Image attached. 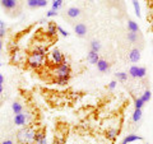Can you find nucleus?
<instances>
[{
    "label": "nucleus",
    "instance_id": "13",
    "mask_svg": "<svg viewBox=\"0 0 153 144\" xmlns=\"http://www.w3.org/2000/svg\"><path fill=\"white\" fill-rule=\"evenodd\" d=\"M87 59L91 64H93V65H97V63L100 61V55H98V52H94L92 50H89V52L87 54Z\"/></svg>",
    "mask_w": 153,
    "mask_h": 144
},
{
    "label": "nucleus",
    "instance_id": "40",
    "mask_svg": "<svg viewBox=\"0 0 153 144\" xmlns=\"http://www.w3.org/2000/svg\"><path fill=\"white\" fill-rule=\"evenodd\" d=\"M0 68H1V63H0Z\"/></svg>",
    "mask_w": 153,
    "mask_h": 144
},
{
    "label": "nucleus",
    "instance_id": "36",
    "mask_svg": "<svg viewBox=\"0 0 153 144\" xmlns=\"http://www.w3.org/2000/svg\"><path fill=\"white\" fill-rule=\"evenodd\" d=\"M52 144H63V140H57V139H56V140L52 143Z\"/></svg>",
    "mask_w": 153,
    "mask_h": 144
},
{
    "label": "nucleus",
    "instance_id": "12",
    "mask_svg": "<svg viewBox=\"0 0 153 144\" xmlns=\"http://www.w3.org/2000/svg\"><path fill=\"white\" fill-rule=\"evenodd\" d=\"M97 69L101 71V73H107V71L110 70L108 61H106L105 59H100V61L97 63Z\"/></svg>",
    "mask_w": 153,
    "mask_h": 144
},
{
    "label": "nucleus",
    "instance_id": "24",
    "mask_svg": "<svg viewBox=\"0 0 153 144\" xmlns=\"http://www.w3.org/2000/svg\"><path fill=\"white\" fill-rule=\"evenodd\" d=\"M151 97H152V92H151V91L149 89H146L144 91V93H143V96H142V99H143V102H148V101H149L151 99Z\"/></svg>",
    "mask_w": 153,
    "mask_h": 144
},
{
    "label": "nucleus",
    "instance_id": "4",
    "mask_svg": "<svg viewBox=\"0 0 153 144\" xmlns=\"http://www.w3.org/2000/svg\"><path fill=\"white\" fill-rule=\"evenodd\" d=\"M52 73H54L55 78H60V76H66V78H70V73H71L70 65L65 61V63L55 66V69H54Z\"/></svg>",
    "mask_w": 153,
    "mask_h": 144
},
{
    "label": "nucleus",
    "instance_id": "16",
    "mask_svg": "<svg viewBox=\"0 0 153 144\" xmlns=\"http://www.w3.org/2000/svg\"><path fill=\"white\" fill-rule=\"evenodd\" d=\"M57 31V26L54 24V23H49V26H47V31H46V35L49 37H55L56 36V32Z\"/></svg>",
    "mask_w": 153,
    "mask_h": 144
},
{
    "label": "nucleus",
    "instance_id": "15",
    "mask_svg": "<svg viewBox=\"0 0 153 144\" xmlns=\"http://www.w3.org/2000/svg\"><path fill=\"white\" fill-rule=\"evenodd\" d=\"M12 110H13L14 115H17V114H21V112L25 111V106H23L19 101H14L12 103Z\"/></svg>",
    "mask_w": 153,
    "mask_h": 144
},
{
    "label": "nucleus",
    "instance_id": "17",
    "mask_svg": "<svg viewBox=\"0 0 153 144\" xmlns=\"http://www.w3.org/2000/svg\"><path fill=\"white\" fill-rule=\"evenodd\" d=\"M128 30H129V32L138 33V32H139V26H138L137 22L131 21V19H129V21H128Z\"/></svg>",
    "mask_w": 153,
    "mask_h": 144
},
{
    "label": "nucleus",
    "instance_id": "41",
    "mask_svg": "<svg viewBox=\"0 0 153 144\" xmlns=\"http://www.w3.org/2000/svg\"><path fill=\"white\" fill-rule=\"evenodd\" d=\"M52 1H55V0H52Z\"/></svg>",
    "mask_w": 153,
    "mask_h": 144
},
{
    "label": "nucleus",
    "instance_id": "1",
    "mask_svg": "<svg viewBox=\"0 0 153 144\" xmlns=\"http://www.w3.org/2000/svg\"><path fill=\"white\" fill-rule=\"evenodd\" d=\"M36 129L33 125H27V126H23L22 129H19L16 134L17 143H19V144H35Z\"/></svg>",
    "mask_w": 153,
    "mask_h": 144
},
{
    "label": "nucleus",
    "instance_id": "20",
    "mask_svg": "<svg viewBox=\"0 0 153 144\" xmlns=\"http://www.w3.org/2000/svg\"><path fill=\"white\" fill-rule=\"evenodd\" d=\"M68 82H69V78H66V76H60V78L54 79V83L59 85H65V84H68Z\"/></svg>",
    "mask_w": 153,
    "mask_h": 144
},
{
    "label": "nucleus",
    "instance_id": "38",
    "mask_svg": "<svg viewBox=\"0 0 153 144\" xmlns=\"http://www.w3.org/2000/svg\"><path fill=\"white\" fill-rule=\"evenodd\" d=\"M1 50H3V40L0 38V51H1Z\"/></svg>",
    "mask_w": 153,
    "mask_h": 144
},
{
    "label": "nucleus",
    "instance_id": "5",
    "mask_svg": "<svg viewBox=\"0 0 153 144\" xmlns=\"http://www.w3.org/2000/svg\"><path fill=\"white\" fill-rule=\"evenodd\" d=\"M50 60H51V63L54 64L55 66L65 63V57L63 55V52H61L59 49H54L50 52Z\"/></svg>",
    "mask_w": 153,
    "mask_h": 144
},
{
    "label": "nucleus",
    "instance_id": "27",
    "mask_svg": "<svg viewBox=\"0 0 153 144\" xmlns=\"http://www.w3.org/2000/svg\"><path fill=\"white\" fill-rule=\"evenodd\" d=\"M128 40L133 42V44H135L138 41V33H133V32H129L128 33Z\"/></svg>",
    "mask_w": 153,
    "mask_h": 144
},
{
    "label": "nucleus",
    "instance_id": "7",
    "mask_svg": "<svg viewBox=\"0 0 153 144\" xmlns=\"http://www.w3.org/2000/svg\"><path fill=\"white\" fill-rule=\"evenodd\" d=\"M35 144H47V140H46V130H45V128H38V129H36Z\"/></svg>",
    "mask_w": 153,
    "mask_h": 144
},
{
    "label": "nucleus",
    "instance_id": "26",
    "mask_svg": "<svg viewBox=\"0 0 153 144\" xmlns=\"http://www.w3.org/2000/svg\"><path fill=\"white\" fill-rule=\"evenodd\" d=\"M117 135V130L116 129H110V130H107V138L111 139V140H114L115 138H116Z\"/></svg>",
    "mask_w": 153,
    "mask_h": 144
},
{
    "label": "nucleus",
    "instance_id": "9",
    "mask_svg": "<svg viewBox=\"0 0 153 144\" xmlns=\"http://www.w3.org/2000/svg\"><path fill=\"white\" fill-rule=\"evenodd\" d=\"M74 32L78 37H84L87 35V26L84 23H78V24L74 26Z\"/></svg>",
    "mask_w": 153,
    "mask_h": 144
},
{
    "label": "nucleus",
    "instance_id": "25",
    "mask_svg": "<svg viewBox=\"0 0 153 144\" xmlns=\"http://www.w3.org/2000/svg\"><path fill=\"white\" fill-rule=\"evenodd\" d=\"M61 5H63V0H55V1H52V10H59V9L61 8Z\"/></svg>",
    "mask_w": 153,
    "mask_h": 144
},
{
    "label": "nucleus",
    "instance_id": "21",
    "mask_svg": "<svg viewBox=\"0 0 153 144\" xmlns=\"http://www.w3.org/2000/svg\"><path fill=\"white\" fill-rule=\"evenodd\" d=\"M131 3H133V7H134V10H135V14H137V17L138 18H140V5H139V1L138 0H131Z\"/></svg>",
    "mask_w": 153,
    "mask_h": 144
},
{
    "label": "nucleus",
    "instance_id": "31",
    "mask_svg": "<svg viewBox=\"0 0 153 144\" xmlns=\"http://www.w3.org/2000/svg\"><path fill=\"white\" fill-rule=\"evenodd\" d=\"M56 16H57V12H56V10H52V9L46 13V17H49V18H50V17H56Z\"/></svg>",
    "mask_w": 153,
    "mask_h": 144
},
{
    "label": "nucleus",
    "instance_id": "3",
    "mask_svg": "<svg viewBox=\"0 0 153 144\" xmlns=\"http://www.w3.org/2000/svg\"><path fill=\"white\" fill-rule=\"evenodd\" d=\"M31 121H32V114L28 111H23L21 114H17V115H14V117H13V122H14V125H17V126L31 125Z\"/></svg>",
    "mask_w": 153,
    "mask_h": 144
},
{
    "label": "nucleus",
    "instance_id": "32",
    "mask_svg": "<svg viewBox=\"0 0 153 144\" xmlns=\"http://www.w3.org/2000/svg\"><path fill=\"white\" fill-rule=\"evenodd\" d=\"M0 144H16V143H14L13 139H5V140L0 142Z\"/></svg>",
    "mask_w": 153,
    "mask_h": 144
},
{
    "label": "nucleus",
    "instance_id": "29",
    "mask_svg": "<svg viewBox=\"0 0 153 144\" xmlns=\"http://www.w3.org/2000/svg\"><path fill=\"white\" fill-rule=\"evenodd\" d=\"M47 4H49L47 0H37V8H45Z\"/></svg>",
    "mask_w": 153,
    "mask_h": 144
},
{
    "label": "nucleus",
    "instance_id": "14",
    "mask_svg": "<svg viewBox=\"0 0 153 144\" xmlns=\"http://www.w3.org/2000/svg\"><path fill=\"white\" fill-rule=\"evenodd\" d=\"M143 140V137H139V135H135V134H129L124 138V143L125 144H130V143H134V142H142Z\"/></svg>",
    "mask_w": 153,
    "mask_h": 144
},
{
    "label": "nucleus",
    "instance_id": "18",
    "mask_svg": "<svg viewBox=\"0 0 153 144\" xmlns=\"http://www.w3.org/2000/svg\"><path fill=\"white\" fill-rule=\"evenodd\" d=\"M91 50L94 51V52H100V50H101V42L97 41V40L91 41Z\"/></svg>",
    "mask_w": 153,
    "mask_h": 144
},
{
    "label": "nucleus",
    "instance_id": "37",
    "mask_svg": "<svg viewBox=\"0 0 153 144\" xmlns=\"http://www.w3.org/2000/svg\"><path fill=\"white\" fill-rule=\"evenodd\" d=\"M3 27H5V23H4L3 21H0V28H3Z\"/></svg>",
    "mask_w": 153,
    "mask_h": 144
},
{
    "label": "nucleus",
    "instance_id": "35",
    "mask_svg": "<svg viewBox=\"0 0 153 144\" xmlns=\"http://www.w3.org/2000/svg\"><path fill=\"white\" fill-rule=\"evenodd\" d=\"M3 83H4V76L0 74V85H3Z\"/></svg>",
    "mask_w": 153,
    "mask_h": 144
},
{
    "label": "nucleus",
    "instance_id": "39",
    "mask_svg": "<svg viewBox=\"0 0 153 144\" xmlns=\"http://www.w3.org/2000/svg\"><path fill=\"white\" fill-rule=\"evenodd\" d=\"M3 91H4V87H3V85H0V96H1V93H3Z\"/></svg>",
    "mask_w": 153,
    "mask_h": 144
},
{
    "label": "nucleus",
    "instance_id": "2",
    "mask_svg": "<svg viewBox=\"0 0 153 144\" xmlns=\"http://www.w3.org/2000/svg\"><path fill=\"white\" fill-rule=\"evenodd\" d=\"M45 55L46 50L44 47H36L27 57V64L32 69H38L45 65Z\"/></svg>",
    "mask_w": 153,
    "mask_h": 144
},
{
    "label": "nucleus",
    "instance_id": "30",
    "mask_svg": "<svg viewBox=\"0 0 153 144\" xmlns=\"http://www.w3.org/2000/svg\"><path fill=\"white\" fill-rule=\"evenodd\" d=\"M57 31H59L64 37H68V36H69V32H66L64 28H63V27H60V26H57Z\"/></svg>",
    "mask_w": 153,
    "mask_h": 144
},
{
    "label": "nucleus",
    "instance_id": "42",
    "mask_svg": "<svg viewBox=\"0 0 153 144\" xmlns=\"http://www.w3.org/2000/svg\"><path fill=\"white\" fill-rule=\"evenodd\" d=\"M89 1H92V0H89Z\"/></svg>",
    "mask_w": 153,
    "mask_h": 144
},
{
    "label": "nucleus",
    "instance_id": "23",
    "mask_svg": "<svg viewBox=\"0 0 153 144\" xmlns=\"http://www.w3.org/2000/svg\"><path fill=\"white\" fill-rule=\"evenodd\" d=\"M134 106H135V108L142 110L143 106H144V102H143V99L140 97H135L134 98Z\"/></svg>",
    "mask_w": 153,
    "mask_h": 144
},
{
    "label": "nucleus",
    "instance_id": "19",
    "mask_svg": "<svg viewBox=\"0 0 153 144\" xmlns=\"http://www.w3.org/2000/svg\"><path fill=\"white\" fill-rule=\"evenodd\" d=\"M142 115H143L142 110L135 108V110H134V114H133V121L134 122H139L140 119H142Z\"/></svg>",
    "mask_w": 153,
    "mask_h": 144
},
{
    "label": "nucleus",
    "instance_id": "8",
    "mask_svg": "<svg viewBox=\"0 0 153 144\" xmlns=\"http://www.w3.org/2000/svg\"><path fill=\"white\" fill-rule=\"evenodd\" d=\"M0 4L5 10L12 12L18 7V0H0Z\"/></svg>",
    "mask_w": 153,
    "mask_h": 144
},
{
    "label": "nucleus",
    "instance_id": "22",
    "mask_svg": "<svg viewBox=\"0 0 153 144\" xmlns=\"http://www.w3.org/2000/svg\"><path fill=\"white\" fill-rule=\"evenodd\" d=\"M115 76L120 80V82H126L128 80V73H124V71H119V73H115Z\"/></svg>",
    "mask_w": 153,
    "mask_h": 144
},
{
    "label": "nucleus",
    "instance_id": "6",
    "mask_svg": "<svg viewBox=\"0 0 153 144\" xmlns=\"http://www.w3.org/2000/svg\"><path fill=\"white\" fill-rule=\"evenodd\" d=\"M147 74V69L144 66H137V65H133L130 69H129V75L131 78H144Z\"/></svg>",
    "mask_w": 153,
    "mask_h": 144
},
{
    "label": "nucleus",
    "instance_id": "10",
    "mask_svg": "<svg viewBox=\"0 0 153 144\" xmlns=\"http://www.w3.org/2000/svg\"><path fill=\"white\" fill-rule=\"evenodd\" d=\"M66 16H68V18H70V19H76L80 16V9L76 8V7H70V8L66 9Z\"/></svg>",
    "mask_w": 153,
    "mask_h": 144
},
{
    "label": "nucleus",
    "instance_id": "33",
    "mask_svg": "<svg viewBox=\"0 0 153 144\" xmlns=\"http://www.w3.org/2000/svg\"><path fill=\"white\" fill-rule=\"evenodd\" d=\"M116 83H117V82L116 80H112V82H110V84H108V88L110 89H115V87H116Z\"/></svg>",
    "mask_w": 153,
    "mask_h": 144
},
{
    "label": "nucleus",
    "instance_id": "34",
    "mask_svg": "<svg viewBox=\"0 0 153 144\" xmlns=\"http://www.w3.org/2000/svg\"><path fill=\"white\" fill-rule=\"evenodd\" d=\"M4 36H5V27L0 28V38H3Z\"/></svg>",
    "mask_w": 153,
    "mask_h": 144
},
{
    "label": "nucleus",
    "instance_id": "28",
    "mask_svg": "<svg viewBox=\"0 0 153 144\" xmlns=\"http://www.w3.org/2000/svg\"><path fill=\"white\" fill-rule=\"evenodd\" d=\"M27 7L30 9H36L37 8V0H27Z\"/></svg>",
    "mask_w": 153,
    "mask_h": 144
},
{
    "label": "nucleus",
    "instance_id": "11",
    "mask_svg": "<svg viewBox=\"0 0 153 144\" xmlns=\"http://www.w3.org/2000/svg\"><path fill=\"white\" fill-rule=\"evenodd\" d=\"M129 60L131 63H138L140 60V50L139 49H133L129 52Z\"/></svg>",
    "mask_w": 153,
    "mask_h": 144
}]
</instances>
